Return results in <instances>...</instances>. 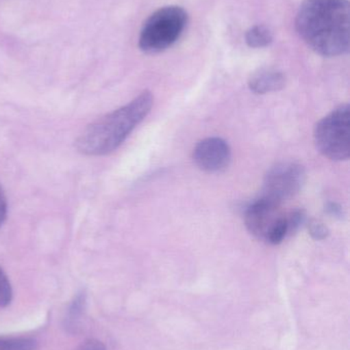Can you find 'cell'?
I'll list each match as a JSON object with an SVG mask.
<instances>
[{"instance_id": "8", "label": "cell", "mask_w": 350, "mask_h": 350, "mask_svg": "<svg viewBox=\"0 0 350 350\" xmlns=\"http://www.w3.org/2000/svg\"><path fill=\"white\" fill-rule=\"evenodd\" d=\"M287 83L283 72L275 69H260L251 75L249 88L256 94H266L279 92Z\"/></svg>"}, {"instance_id": "1", "label": "cell", "mask_w": 350, "mask_h": 350, "mask_svg": "<svg viewBox=\"0 0 350 350\" xmlns=\"http://www.w3.org/2000/svg\"><path fill=\"white\" fill-rule=\"evenodd\" d=\"M296 30L318 55L333 57L349 51L347 0H305L296 16Z\"/></svg>"}, {"instance_id": "2", "label": "cell", "mask_w": 350, "mask_h": 350, "mask_svg": "<svg viewBox=\"0 0 350 350\" xmlns=\"http://www.w3.org/2000/svg\"><path fill=\"white\" fill-rule=\"evenodd\" d=\"M153 96L145 90L132 102L86 127L76 141V148L86 156L112 153L145 119L153 106Z\"/></svg>"}, {"instance_id": "7", "label": "cell", "mask_w": 350, "mask_h": 350, "mask_svg": "<svg viewBox=\"0 0 350 350\" xmlns=\"http://www.w3.org/2000/svg\"><path fill=\"white\" fill-rule=\"evenodd\" d=\"M195 165L208 174L223 172L232 161V149L221 137H208L195 146L193 150Z\"/></svg>"}, {"instance_id": "11", "label": "cell", "mask_w": 350, "mask_h": 350, "mask_svg": "<svg viewBox=\"0 0 350 350\" xmlns=\"http://www.w3.org/2000/svg\"><path fill=\"white\" fill-rule=\"evenodd\" d=\"M12 300V288L10 280L0 267V308L10 306Z\"/></svg>"}, {"instance_id": "5", "label": "cell", "mask_w": 350, "mask_h": 350, "mask_svg": "<svg viewBox=\"0 0 350 350\" xmlns=\"http://www.w3.org/2000/svg\"><path fill=\"white\" fill-rule=\"evenodd\" d=\"M305 179V170L301 164L292 161L279 162L265 174L261 197L282 204L301 191Z\"/></svg>"}, {"instance_id": "13", "label": "cell", "mask_w": 350, "mask_h": 350, "mask_svg": "<svg viewBox=\"0 0 350 350\" xmlns=\"http://www.w3.org/2000/svg\"><path fill=\"white\" fill-rule=\"evenodd\" d=\"M287 218L288 224H289V236H292L305 222L306 216L303 210L296 209L287 214Z\"/></svg>"}, {"instance_id": "9", "label": "cell", "mask_w": 350, "mask_h": 350, "mask_svg": "<svg viewBox=\"0 0 350 350\" xmlns=\"http://www.w3.org/2000/svg\"><path fill=\"white\" fill-rule=\"evenodd\" d=\"M245 39L248 46L252 49H263L273 43V35L268 27L264 25H255L247 30Z\"/></svg>"}, {"instance_id": "3", "label": "cell", "mask_w": 350, "mask_h": 350, "mask_svg": "<svg viewBox=\"0 0 350 350\" xmlns=\"http://www.w3.org/2000/svg\"><path fill=\"white\" fill-rule=\"evenodd\" d=\"M188 14L181 6H164L154 12L142 27L139 47L143 53L156 55L172 47L182 36Z\"/></svg>"}, {"instance_id": "12", "label": "cell", "mask_w": 350, "mask_h": 350, "mask_svg": "<svg viewBox=\"0 0 350 350\" xmlns=\"http://www.w3.org/2000/svg\"><path fill=\"white\" fill-rule=\"evenodd\" d=\"M84 304V296L82 294H79L77 297L74 299L72 302L71 308L69 310V314H68L67 325L68 326L74 328L77 324V321L79 320V316L82 314V308Z\"/></svg>"}, {"instance_id": "14", "label": "cell", "mask_w": 350, "mask_h": 350, "mask_svg": "<svg viewBox=\"0 0 350 350\" xmlns=\"http://www.w3.org/2000/svg\"><path fill=\"white\" fill-rule=\"evenodd\" d=\"M310 236L316 241H324L328 238L330 230L320 220H312L308 224Z\"/></svg>"}, {"instance_id": "4", "label": "cell", "mask_w": 350, "mask_h": 350, "mask_svg": "<svg viewBox=\"0 0 350 350\" xmlns=\"http://www.w3.org/2000/svg\"><path fill=\"white\" fill-rule=\"evenodd\" d=\"M314 144L325 157L333 161L349 160L350 154V107L341 105L318 121L314 127Z\"/></svg>"}, {"instance_id": "17", "label": "cell", "mask_w": 350, "mask_h": 350, "mask_svg": "<svg viewBox=\"0 0 350 350\" xmlns=\"http://www.w3.org/2000/svg\"><path fill=\"white\" fill-rule=\"evenodd\" d=\"M326 210L330 215L336 216V217L340 218L343 216L342 207L337 203L330 202V203L327 204Z\"/></svg>"}, {"instance_id": "15", "label": "cell", "mask_w": 350, "mask_h": 350, "mask_svg": "<svg viewBox=\"0 0 350 350\" xmlns=\"http://www.w3.org/2000/svg\"><path fill=\"white\" fill-rule=\"evenodd\" d=\"M8 215V201H6L5 193L0 185V228L5 221Z\"/></svg>"}, {"instance_id": "10", "label": "cell", "mask_w": 350, "mask_h": 350, "mask_svg": "<svg viewBox=\"0 0 350 350\" xmlns=\"http://www.w3.org/2000/svg\"><path fill=\"white\" fill-rule=\"evenodd\" d=\"M37 342L29 337H0V350H36Z\"/></svg>"}, {"instance_id": "6", "label": "cell", "mask_w": 350, "mask_h": 350, "mask_svg": "<svg viewBox=\"0 0 350 350\" xmlns=\"http://www.w3.org/2000/svg\"><path fill=\"white\" fill-rule=\"evenodd\" d=\"M281 205L261 196L250 204L245 211V224L249 232L258 240L268 242L269 237L285 216Z\"/></svg>"}, {"instance_id": "16", "label": "cell", "mask_w": 350, "mask_h": 350, "mask_svg": "<svg viewBox=\"0 0 350 350\" xmlns=\"http://www.w3.org/2000/svg\"><path fill=\"white\" fill-rule=\"evenodd\" d=\"M76 350H106V347L97 339H88Z\"/></svg>"}]
</instances>
